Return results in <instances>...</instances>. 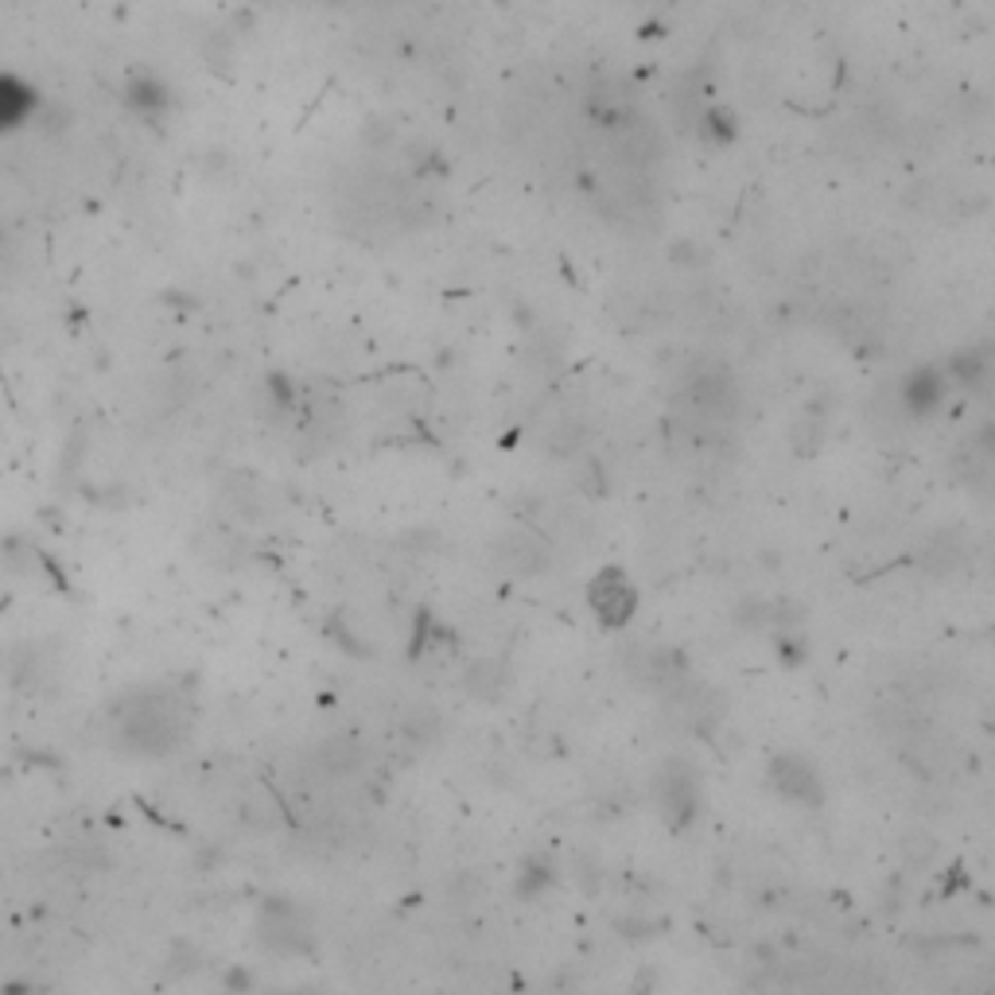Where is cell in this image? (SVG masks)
I'll use <instances>...</instances> for the list:
<instances>
[{"label": "cell", "instance_id": "6da1fadb", "mask_svg": "<svg viewBox=\"0 0 995 995\" xmlns=\"http://www.w3.org/2000/svg\"><path fill=\"white\" fill-rule=\"evenodd\" d=\"M124 723V743L144 755H160L179 743L183 720L168 700H136V708H129V716H121Z\"/></svg>", "mask_w": 995, "mask_h": 995}, {"label": "cell", "instance_id": "7a4b0ae2", "mask_svg": "<svg viewBox=\"0 0 995 995\" xmlns=\"http://www.w3.org/2000/svg\"><path fill=\"white\" fill-rule=\"evenodd\" d=\"M684 405L693 417H700L704 424H723V420L735 417L739 393L731 373L723 365H704V370L688 373L684 382Z\"/></svg>", "mask_w": 995, "mask_h": 995}, {"label": "cell", "instance_id": "3957f363", "mask_svg": "<svg viewBox=\"0 0 995 995\" xmlns=\"http://www.w3.org/2000/svg\"><path fill=\"white\" fill-rule=\"evenodd\" d=\"M654 798H658L661 817L673 828L693 825L696 808H700V782H696L693 766L684 763H666L654 778Z\"/></svg>", "mask_w": 995, "mask_h": 995}, {"label": "cell", "instance_id": "277c9868", "mask_svg": "<svg viewBox=\"0 0 995 995\" xmlns=\"http://www.w3.org/2000/svg\"><path fill=\"white\" fill-rule=\"evenodd\" d=\"M261 942L268 945V949L276 952H303L311 949V933H308V922H303V914L296 907H288V902H268L265 914H261Z\"/></svg>", "mask_w": 995, "mask_h": 995}, {"label": "cell", "instance_id": "5b68a950", "mask_svg": "<svg viewBox=\"0 0 995 995\" xmlns=\"http://www.w3.org/2000/svg\"><path fill=\"white\" fill-rule=\"evenodd\" d=\"M494 564L510 576H537V572L549 568V549L537 534L529 529H517L494 541Z\"/></svg>", "mask_w": 995, "mask_h": 995}, {"label": "cell", "instance_id": "8992f818", "mask_svg": "<svg viewBox=\"0 0 995 995\" xmlns=\"http://www.w3.org/2000/svg\"><path fill=\"white\" fill-rule=\"evenodd\" d=\"M587 599H591V607H596L599 619H603L607 626H622V622L634 614V607H638L634 587L626 584V576H622L619 568H603V572H599V576L591 579V591H587Z\"/></svg>", "mask_w": 995, "mask_h": 995}, {"label": "cell", "instance_id": "52a82bcc", "mask_svg": "<svg viewBox=\"0 0 995 995\" xmlns=\"http://www.w3.org/2000/svg\"><path fill=\"white\" fill-rule=\"evenodd\" d=\"M770 786L782 798L790 801H801V805H820V798H825V790H820V778L817 770L805 763V758L798 755H778L770 763Z\"/></svg>", "mask_w": 995, "mask_h": 995}, {"label": "cell", "instance_id": "ba28073f", "mask_svg": "<svg viewBox=\"0 0 995 995\" xmlns=\"http://www.w3.org/2000/svg\"><path fill=\"white\" fill-rule=\"evenodd\" d=\"M631 673H634V681L646 684V688H661V693H666L669 684H676L684 676V661L676 658V649H666V646L634 649Z\"/></svg>", "mask_w": 995, "mask_h": 995}, {"label": "cell", "instance_id": "9c48e42d", "mask_svg": "<svg viewBox=\"0 0 995 995\" xmlns=\"http://www.w3.org/2000/svg\"><path fill=\"white\" fill-rule=\"evenodd\" d=\"M463 688L471 696H479V700H502V696L510 693V673L502 661L494 658H482L475 661L471 669H467V676H463Z\"/></svg>", "mask_w": 995, "mask_h": 995}, {"label": "cell", "instance_id": "30bf717a", "mask_svg": "<svg viewBox=\"0 0 995 995\" xmlns=\"http://www.w3.org/2000/svg\"><path fill=\"white\" fill-rule=\"evenodd\" d=\"M898 400H902V409L910 412V417H925V412L937 409V400H942V373L933 370H918L907 377V385H902V393H898Z\"/></svg>", "mask_w": 995, "mask_h": 995}, {"label": "cell", "instance_id": "8fae6325", "mask_svg": "<svg viewBox=\"0 0 995 995\" xmlns=\"http://www.w3.org/2000/svg\"><path fill=\"white\" fill-rule=\"evenodd\" d=\"M320 766L327 774H335V778H347V774H355L358 766H362V746L355 743V739L347 735H335L327 739V743L320 746Z\"/></svg>", "mask_w": 995, "mask_h": 995}, {"label": "cell", "instance_id": "7c38bea8", "mask_svg": "<svg viewBox=\"0 0 995 995\" xmlns=\"http://www.w3.org/2000/svg\"><path fill=\"white\" fill-rule=\"evenodd\" d=\"M587 444H591V432H587L584 420H560L549 435V452L556 455V459H576Z\"/></svg>", "mask_w": 995, "mask_h": 995}, {"label": "cell", "instance_id": "4fadbf2b", "mask_svg": "<svg viewBox=\"0 0 995 995\" xmlns=\"http://www.w3.org/2000/svg\"><path fill=\"white\" fill-rule=\"evenodd\" d=\"M960 560H964V544H960L952 534H937L930 541V549H925L922 564L930 572H949V568H957Z\"/></svg>", "mask_w": 995, "mask_h": 995}, {"label": "cell", "instance_id": "5bb4252c", "mask_svg": "<svg viewBox=\"0 0 995 995\" xmlns=\"http://www.w3.org/2000/svg\"><path fill=\"white\" fill-rule=\"evenodd\" d=\"M898 855H902V863H910V867H925V863H933V855H937V844H933L930 832H902Z\"/></svg>", "mask_w": 995, "mask_h": 995}, {"label": "cell", "instance_id": "9a60e30c", "mask_svg": "<svg viewBox=\"0 0 995 995\" xmlns=\"http://www.w3.org/2000/svg\"><path fill=\"white\" fill-rule=\"evenodd\" d=\"M952 370L957 377H964L969 385H984L992 365H987V350H969V355H957L952 358Z\"/></svg>", "mask_w": 995, "mask_h": 995}, {"label": "cell", "instance_id": "2e32d148", "mask_svg": "<svg viewBox=\"0 0 995 995\" xmlns=\"http://www.w3.org/2000/svg\"><path fill=\"white\" fill-rule=\"evenodd\" d=\"M435 731H440V711L412 708L409 716H405V735H409L412 743H428V739H435Z\"/></svg>", "mask_w": 995, "mask_h": 995}, {"label": "cell", "instance_id": "e0dca14e", "mask_svg": "<svg viewBox=\"0 0 995 995\" xmlns=\"http://www.w3.org/2000/svg\"><path fill=\"white\" fill-rule=\"evenodd\" d=\"M552 875L544 867H525V883H522V890H537L541 883H549Z\"/></svg>", "mask_w": 995, "mask_h": 995}]
</instances>
